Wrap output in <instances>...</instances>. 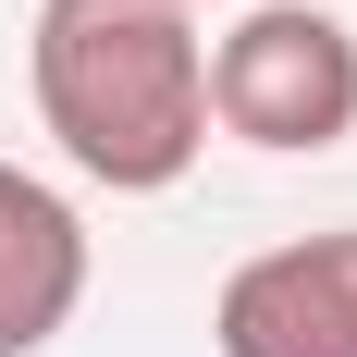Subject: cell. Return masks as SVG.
<instances>
[{"instance_id": "cell-3", "label": "cell", "mask_w": 357, "mask_h": 357, "mask_svg": "<svg viewBox=\"0 0 357 357\" xmlns=\"http://www.w3.org/2000/svg\"><path fill=\"white\" fill-rule=\"evenodd\" d=\"M210 345L222 357H357V222L259 247L210 296Z\"/></svg>"}, {"instance_id": "cell-2", "label": "cell", "mask_w": 357, "mask_h": 357, "mask_svg": "<svg viewBox=\"0 0 357 357\" xmlns=\"http://www.w3.org/2000/svg\"><path fill=\"white\" fill-rule=\"evenodd\" d=\"M210 123L271 148V160H321L357 136V25L321 0H247L210 37Z\"/></svg>"}, {"instance_id": "cell-1", "label": "cell", "mask_w": 357, "mask_h": 357, "mask_svg": "<svg viewBox=\"0 0 357 357\" xmlns=\"http://www.w3.org/2000/svg\"><path fill=\"white\" fill-rule=\"evenodd\" d=\"M37 123L111 197H160L210 148V37L173 0H37Z\"/></svg>"}, {"instance_id": "cell-5", "label": "cell", "mask_w": 357, "mask_h": 357, "mask_svg": "<svg viewBox=\"0 0 357 357\" xmlns=\"http://www.w3.org/2000/svg\"><path fill=\"white\" fill-rule=\"evenodd\" d=\"M173 13H197V0H173Z\"/></svg>"}, {"instance_id": "cell-4", "label": "cell", "mask_w": 357, "mask_h": 357, "mask_svg": "<svg viewBox=\"0 0 357 357\" xmlns=\"http://www.w3.org/2000/svg\"><path fill=\"white\" fill-rule=\"evenodd\" d=\"M86 308V210L50 173L0 160V357L62 345Z\"/></svg>"}]
</instances>
